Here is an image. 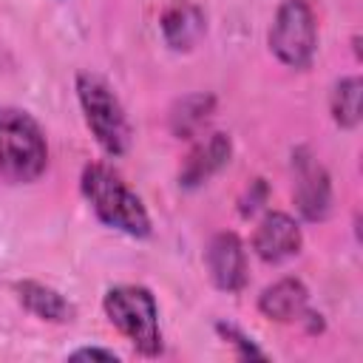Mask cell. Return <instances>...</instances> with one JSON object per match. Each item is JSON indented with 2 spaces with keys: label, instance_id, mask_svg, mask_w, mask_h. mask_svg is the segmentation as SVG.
Wrapping results in <instances>:
<instances>
[{
  "label": "cell",
  "instance_id": "obj_10",
  "mask_svg": "<svg viewBox=\"0 0 363 363\" xmlns=\"http://www.w3.org/2000/svg\"><path fill=\"white\" fill-rule=\"evenodd\" d=\"M159 26H162L164 43L173 51H190L204 37V11L190 0H176L164 9Z\"/></svg>",
  "mask_w": 363,
  "mask_h": 363
},
{
  "label": "cell",
  "instance_id": "obj_4",
  "mask_svg": "<svg viewBox=\"0 0 363 363\" xmlns=\"http://www.w3.org/2000/svg\"><path fill=\"white\" fill-rule=\"evenodd\" d=\"M77 96L99 147L108 156H122L130 145V125L111 85L96 74H77Z\"/></svg>",
  "mask_w": 363,
  "mask_h": 363
},
{
  "label": "cell",
  "instance_id": "obj_16",
  "mask_svg": "<svg viewBox=\"0 0 363 363\" xmlns=\"http://www.w3.org/2000/svg\"><path fill=\"white\" fill-rule=\"evenodd\" d=\"M71 360H105V363H116L119 357H116L113 352H108V349L91 346V349H77V352H71Z\"/></svg>",
  "mask_w": 363,
  "mask_h": 363
},
{
  "label": "cell",
  "instance_id": "obj_12",
  "mask_svg": "<svg viewBox=\"0 0 363 363\" xmlns=\"http://www.w3.org/2000/svg\"><path fill=\"white\" fill-rule=\"evenodd\" d=\"M14 289H17L20 303H23L31 315H37V318H43V320L65 323V320L74 318V306H71L54 286H45V284H40V281H20Z\"/></svg>",
  "mask_w": 363,
  "mask_h": 363
},
{
  "label": "cell",
  "instance_id": "obj_6",
  "mask_svg": "<svg viewBox=\"0 0 363 363\" xmlns=\"http://www.w3.org/2000/svg\"><path fill=\"white\" fill-rule=\"evenodd\" d=\"M292 170H295V204L303 218L320 221L332 210V184L323 164L306 150L298 147L292 153Z\"/></svg>",
  "mask_w": 363,
  "mask_h": 363
},
{
  "label": "cell",
  "instance_id": "obj_9",
  "mask_svg": "<svg viewBox=\"0 0 363 363\" xmlns=\"http://www.w3.org/2000/svg\"><path fill=\"white\" fill-rule=\"evenodd\" d=\"M233 153V142L227 133H210L207 139H201L184 159L182 170H179V182L184 187H199L204 184L216 170H221L230 162Z\"/></svg>",
  "mask_w": 363,
  "mask_h": 363
},
{
  "label": "cell",
  "instance_id": "obj_13",
  "mask_svg": "<svg viewBox=\"0 0 363 363\" xmlns=\"http://www.w3.org/2000/svg\"><path fill=\"white\" fill-rule=\"evenodd\" d=\"M216 99L210 94H187L170 108V130L179 139H193L213 116Z\"/></svg>",
  "mask_w": 363,
  "mask_h": 363
},
{
  "label": "cell",
  "instance_id": "obj_5",
  "mask_svg": "<svg viewBox=\"0 0 363 363\" xmlns=\"http://www.w3.org/2000/svg\"><path fill=\"white\" fill-rule=\"evenodd\" d=\"M318 48L315 14L306 0H284L269 26V51L289 68H309Z\"/></svg>",
  "mask_w": 363,
  "mask_h": 363
},
{
  "label": "cell",
  "instance_id": "obj_14",
  "mask_svg": "<svg viewBox=\"0 0 363 363\" xmlns=\"http://www.w3.org/2000/svg\"><path fill=\"white\" fill-rule=\"evenodd\" d=\"M360 91L363 82L357 77H346L332 91V119L340 128H354L360 122Z\"/></svg>",
  "mask_w": 363,
  "mask_h": 363
},
{
  "label": "cell",
  "instance_id": "obj_3",
  "mask_svg": "<svg viewBox=\"0 0 363 363\" xmlns=\"http://www.w3.org/2000/svg\"><path fill=\"white\" fill-rule=\"evenodd\" d=\"M105 315L108 320L133 343L136 352L153 357L162 352V332H159V309L150 289L136 284L111 286L105 292Z\"/></svg>",
  "mask_w": 363,
  "mask_h": 363
},
{
  "label": "cell",
  "instance_id": "obj_1",
  "mask_svg": "<svg viewBox=\"0 0 363 363\" xmlns=\"http://www.w3.org/2000/svg\"><path fill=\"white\" fill-rule=\"evenodd\" d=\"M79 187L102 224H108L125 235H133V238L150 235V216H147L142 199L122 182L119 173H113L111 167H105L99 162L85 164Z\"/></svg>",
  "mask_w": 363,
  "mask_h": 363
},
{
  "label": "cell",
  "instance_id": "obj_2",
  "mask_svg": "<svg viewBox=\"0 0 363 363\" xmlns=\"http://www.w3.org/2000/svg\"><path fill=\"white\" fill-rule=\"evenodd\" d=\"M48 145L40 122L11 105H0V176L11 184H28L43 176Z\"/></svg>",
  "mask_w": 363,
  "mask_h": 363
},
{
  "label": "cell",
  "instance_id": "obj_7",
  "mask_svg": "<svg viewBox=\"0 0 363 363\" xmlns=\"http://www.w3.org/2000/svg\"><path fill=\"white\" fill-rule=\"evenodd\" d=\"M210 281L224 292H238L247 284V252L235 233H218L204 252Z\"/></svg>",
  "mask_w": 363,
  "mask_h": 363
},
{
  "label": "cell",
  "instance_id": "obj_8",
  "mask_svg": "<svg viewBox=\"0 0 363 363\" xmlns=\"http://www.w3.org/2000/svg\"><path fill=\"white\" fill-rule=\"evenodd\" d=\"M301 244H303L301 227L286 213H267L252 235V250L267 264H278L284 258L298 255Z\"/></svg>",
  "mask_w": 363,
  "mask_h": 363
},
{
  "label": "cell",
  "instance_id": "obj_11",
  "mask_svg": "<svg viewBox=\"0 0 363 363\" xmlns=\"http://www.w3.org/2000/svg\"><path fill=\"white\" fill-rule=\"evenodd\" d=\"M306 303H309V292L298 278H281L272 286H267L258 298V309L278 323L301 320V315L306 312Z\"/></svg>",
  "mask_w": 363,
  "mask_h": 363
},
{
  "label": "cell",
  "instance_id": "obj_15",
  "mask_svg": "<svg viewBox=\"0 0 363 363\" xmlns=\"http://www.w3.org/2000/svg\"><path fill=\"white\" fill-rule=\"evenodd\" d=\"M216 329H218V335H221L230 346H235V349H238V357H264V352H261V349H258V346H255L244 332H238L235 326H230V323H218Z\"/></svg>",
  "mask_w": 363,
  "mask_h": 363
}]
</instances>
